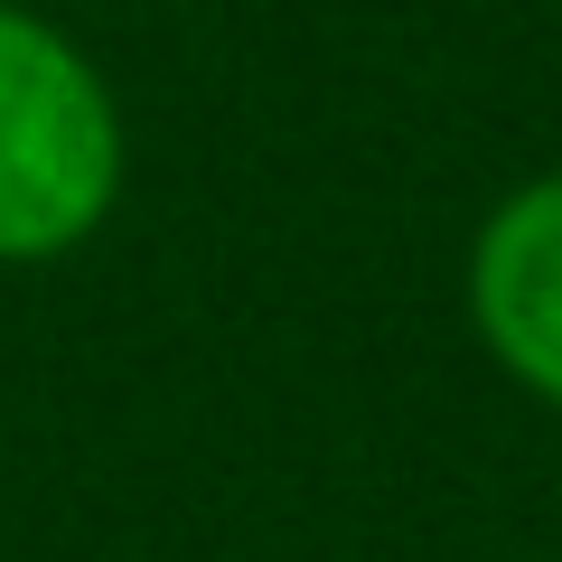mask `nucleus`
I'll return each mask as SVG.
<instances>
[{
    "label": "nucleus",
    "instance_id": "obj_1",
    "mask_svg": "<svg viewBox=\"0 0 562 562\" xmlns=\"http://www.w3.org/2000/svg\"><path fill=\"white\" fill-rule=\"evenodd\" d=\"M122 103L57 20L0 0V262H66L122 206Z\"/></svg>",
    "mask_w": 562,
    "mask_h": 562
},
{
    "label": "nucleus",
    "instance_id": "obj_2",
    "mask_svg": "<svg viewBox=\"0 0 562 562\" xmlns=\"http://www.w3.org/2000/svg\"><path fill=\"white\" fill-rule=\"evenodd\" d=\"M469 319L487 357L562 413V169H535L469 235Z\"/></svg>",
    "mask_w": 562,
    "mask_h": 562
}]
</instances>
